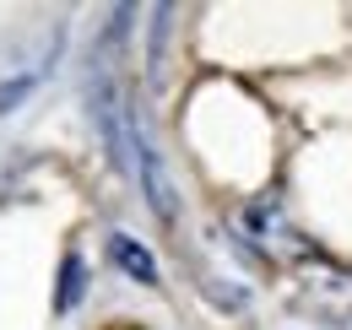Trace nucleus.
<instances>
[{"instance_id":"3","label":"nucleus","mask_w":352,"mask_h":330,"mask_svg":"<svg viewBox=\"0 0 352 330\" xmlns=\"http://www.w3.org/2000/svg\"><path fill=\"white\" fill-rule=\"evenodd\" d=\"M82 292H87V260H82V249H65L60 282H54V314H71L82 303Z\"/></svg>"},{"instance_id":"5","label":"nucleus","mask_w":352,"mask_h":330,"mask_svg":"<svg viewBox=\"0 0 352 330\" xmlns=\"http://www.w3.org/2000/svg\"><path fill=\"white\" fill-rule=\"evenodd\" d=\"M33 87H38V76H6V82H0V114H11Z\"/></svg>"},{"instance_id":"1","label":"nucleus","mask_w":352,"mask_h":330,"mask_svg":"<svg viewBox=\"0 0 352 330\" xmlns=\"http://www.w3.org/2000/svg\"><path fill=\"white\" fill-rule=\"evenodd\" d=\"M131 168H135V179H141L146 206L157 211V222H174V217H179L174 179H168V163H163V152L152 146V135H146V124H141L135 109H131Z\"/></svg>"},{"instance_id":"2","label":"nucleus","mask_w":352,"mask_h":330,"mask_svg":"<svg viewBox=\"0 0 352 330\" xmlns=\"http://www.w3.org/2000/svg\"><path fill=\"white\" fill-rule=\"evenodd\" d=\"M109 260L131 276V282H141V287H157V260H152V249L141 244V239H131V233H109Z\"/></svg>"},{"instance_id":"4","label":"nucleus","mask_w":352,"mask_h":330,"mask_svg":"<svg viewBox=\"0 0 352 330\" xmlns=\"http://www.w3.org/2000/svg\"><path fill=\"white\" fill-rule=\"evenodd\" d=\"M168 16H174V6H157V11H152V43H146V65H152V71L163 65V43H168Z\"/></svg>"}]
</instances>
